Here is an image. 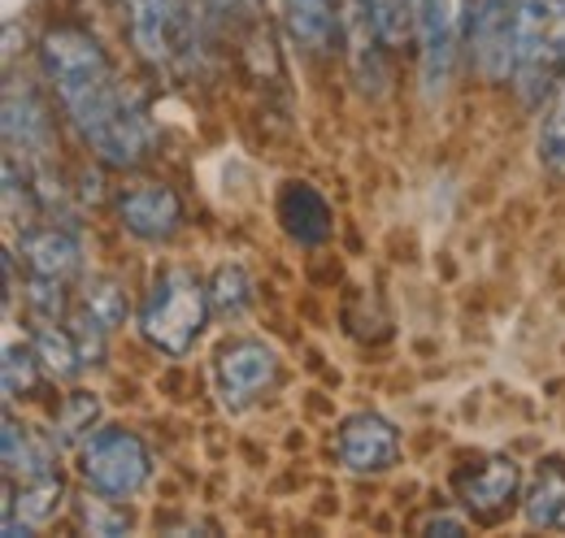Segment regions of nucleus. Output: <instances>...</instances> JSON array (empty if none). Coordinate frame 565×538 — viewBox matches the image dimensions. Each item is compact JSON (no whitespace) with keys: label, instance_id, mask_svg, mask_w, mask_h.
I'll return each mask as SVG.
<instances>
[{"label":"nucleus","instance_id":"f257e3e1","mask_svg":"<svg viewBox=\"0 0 565 538\" xmlns=\"http://www.w3.org/2000/svg\"><path fill=\"white\" fill-rule=\"evenodd\" d=\"M40 66L66 118L109 170H140L157 152V127L136 87L122 83L100 40L83 26H53L40 40Z\"/></svg>","mask_w":565,"mask_h":538},{"label":"nucleus","instance_id":"f03ea898","mask_svg":"<svg viewBox=\"0 0 565 538\" xmlns=\"http://www.w3.org/2000/svg\"><path fill=\"white\" fill-rule=\"evenodd\" d=\"M210 287L196 278V269L170 266L161 269L140 304L143 338L166 356H188L210 322Z\"/></svg>","mask_w":565,"mask_h":538},{"label":"nucleus","instance_id":"7ed1b4c3","mask_svg":"<svg viewBox=\"0 0 565 538\" xmlns=\"http://www.w3.org/2000/svg\"><path fill=\"white\" fill-rule=\"evenodd\" d=\"M565 74V0H522L518 4V62L513 92L526 109L553 96Z\"/></svg>","mask_w":565,"mask_h":538},{"label":"nucleus","instance_id":"20e7f679","mask_svg":"<svg viewBox=\"0 0 565 538\" xmlns=\"http://www.w3.org/2000/svg\"><path fill=\"white\" fill-rule=\"evenodd\" d=\"M127 40L152 69H183L196 49V22L188 0H118Z\"/></svg>","mask_w":565,"mask_h":538},{"label":"nucleus","instance_id":"39448f33","mask_svg":"<svg viewBox=\"0 0 565 538\" xmlns=\"http://www.w3.org/2000/svg\"><path fill=\"white\" fill-rule=\"evenodd\" d=\"M78 473H83V482L92 491L114 495V499H131L152 477V456H148V448H143V439L136 430L105 426V430L83 439Z\"/></svg>","mask_w":565,"mask_h":538},{"label":"nucleus","instance_id":"423d86ee","mask_svg":"<svg viewBox=\"0 0 565 538\" xmlns=\"http://www.w3.org/2000/svg\"><path fill=\"white\" fill-rule=\"evenodd\" d=\"M466 13L470 0H414V40L423 53L426 100L444 96L466 44Z\"/></svg>","mask_w":565,"mask_h":538},{"label":"nucleus","instance_id":"0eeeda50","mask_svg":"<svg viewBox=\"0 0 565 538\" xmlns=\"http://www.w3.org/2000/svg\"><path fill=\"white\" fill-rule=\"evenodd\" d=\"M518 4L522 0H470L466 49H470V66L479 69V78H488V83H513Z\"/></svg>","mask_w":565,"mask_h":538},{"label":"nucleus","instance_id":"6e6552de","mask_svg":"<svg viewBox=\"0 0 565 538\" xmlns=\"http://www.w3.org/2000/svg\"><path fill=\"white\" fill-rule=\"evenodd\" d=\"M213 374H217V396L231 412H244L253 400H262L275 378H279V352L262 338H231L217 361H213Z\"/></svg>","mask_w":565,"mask_h":538},{"label":"nucleus","instance_id":"1a4fd4ad","mask_svg":"<svg viewBox=\"0 0 565 538\" xmlns=\"http://www.w3.org/2000/svg\"><path fill=\"white\" fill-rule=\"evenodd\" d=\"M518 486H522V470L509 456H488V461H475V465L452 470V495L479 521L504 517L518 504Z\"/></svg>","mask_w":565,"mask_h":538},{"label":"nucleus","instance_id":"9d476101","mask_svg":"<svg viewBox=\"0 0 565 538\" xmlns=\"http://www.w3.org/2000/svg\"><path fill=\"white\" fill-rule=\"evenodd\" d=\"M335 452H340V465L356 477L387 473L401 461V434L379 412H353L335 434Z\"/></svg>","mask_w":565,"mask_h":538},{"label":"nucleus","instance_id":"9b49d317","mask_svg":"<svg viewBox=\"0 0 565 538\" xmlns=\"http://www.w3.org/2000/svg\"><path fill=\"white\" fill-rule=\"evenodd\" d=\"M118 222L143 244H166L183 226V201L170 183H136L118 192Z\"/></svg>","mask_w":565,"mask_h":538},{"label":"nucleus","instance_id":"f8f14e48","mask_svg":"<svg viewBox=\"0 0 565 538\" xmlns=\"http://www.w3.org/2000/svg\"><path fill=\"white\" fill-rule=\"evenodd\" d=\"M4 143L26 157H49L53 152V118H49V105L44 96L35 92V83L9 74L4 83Z\"/></svg>","mask_w":565,"mask_h":538},{"label":"nucleus","instance_id":"ddd939ff","mask_svg":"<svg viewBox=\"0 0 565 538\" xmlns=\"http://www.w3.org/2000/svg\"><path fill=\"white\" fill-rule=\"evenodd\" d=\"M279 222L300 248H318V244H327L331 230H335V213H331L327 196H322L313 183H300V179L282 183Z\"/></svg>","mask_w":565,"mask_h":538},{"label":"nucleus","instance_id":"4468645a","mask_svg":"<svg viewBox=\"0 0 565 538\" xmlns=\"http://www.w3.org/2000/svg\"><path fill=\"white\" fill-rule=\"evenodd\" d=\"M282 26L291 44L309 57H331L340 49V0H282Z\"/></svg>","mask_w":565,"mask_h":538},{"label":"nucleus","instance_id":"2eb2a0df","mask_svg":"<svg viewBox=\"0 0 565 538\" xmlns=\"http://www.w3.org/2000/svg\"><path fill=\"white\" fill-rule=\"evenodd\" d=\"M18 252H22V261L35 278L71 282L74 273L83 269V244L66 226H31V230H22Z\"/></svg>","mask_w":565,"mask_h":538},{"label":"nucleus","instance_id":"dca6fc26","mask_svg":"<svg viewBox=\"0 0 565 538\" xmlns=\"http://www.w3.org/2000/svg\"><path fill=\"white\" fill-rule=\"evenodd\" d=\"M53 456H57V439L44 443L26 426H18L13 412H4V477H13V482L40 477L53 470Z\"/></svg>","mask_w":565,"mask_h":538},{"label":"nucleus","instance_id":"f3484780","mask_svg":"<svg viewBox=\"0 0 565 538\" xmlns=\"http://www.w3.org/2000/svg\"><path fill=\"white\" fill-rule=\"evenodd\" d=\"M526 521L535 530H565V461H544L526 491Z\"/></svg>","mask_w":565,"mask_h":538},{"label":"nucleus","instance_id":"a211bd4d","mask_svg":"<svg viewBox=\"0 0 565 538\" xmlns=\"http://www.w3.org/2000/svg\"><path fill=\"white\" fill-rule=\"evenodd\" d=\"M31 347H35V356H40L44 374H53V378H62V383L78 378L83 365H87L83 343L74 338V331H62L57 322H40L35 335H31Z\"/></svg>","mask_w":565,"mask_h":538},{"label":"nucleus","instance_id":"6ab92c4d","mask_svg":"<svg viewBox=\"0 0 565 538\" xmlns=\"http://www.w3.org/2000/svg\"><path fill=\"white\" fill-rule=\"evenodd\" d=\"M131 304H127V291L114 282V278H92L83 287V304H78V318H87L96 331L114 335L122 322H127Z\"/></svg>","mask_w":565,"mask_h":538},{"label":"nucleus","instance_id":"aec40b11","mask_svg":"<svg viewBox=\"0 0 565 538\" xmlns=\"http://www.w3.org/2000/svg\"><path fill=\"white\" fill-rule=\"evenodd\" d=\"M74 517H78V526H83L87 535L118 538V535H127V530H131V513H127L114 495H100V491L83 495V499L74 504Z\"/></svg>","mask_w":565,"mask_h":538},{"label":"nucleus","instance_id":"412c9836","mask_svg":"<svg viewBox=\"0 0 565 538\" xmlns=\"http://www.w3.org/2000/svg\"><path fill=\"white\" fill-rule=\"evenodd\" d=\"M96 417H100V400H96L92 391H71V396L62 400V408H57V421H53L57 448H71L78 439H87L92 426H96Z\"/></svg>","mask_w":565,"mask_h":538},{"label":"nucleus","instance_id":"4be33fe9","mask_svg":"<svg viewBox=\"0 0 565 538\" xmlns=\"http://www.w3.org/2000/svg\"><path fill=\"white\" fill-rule=\"evenodd\" d=\"M540 161L565 179V74L557 78L548 109H544V127H540Z\"/></svg>","mask_w":565,"mask_h":538},{"label":"nucleus","instance_id":"5701e85b","mask_svg":"<svg viewBox=\"0 0 565 538\" xmlns=\"http://www.w3.org/2000/svg\"><path fill=\"white\" fill-rule=\"evenodd\" d=\"M248 300H253V282H248V269L244 266H222L213 273L210 282V304L217 318H239L244 309H248Z\"/></svg>","mask_w":565,"mask_h":538},{"label":"nucleus","instance_id":"b1692460","mask_svg":"<svg viewBox=\"0 0 565 538\" xmlns=\"http://www.w3.org/2000/svg\"><path fill=\"white\" fill-rule=\"evenodd\" d=\"M0 369H4V396L18 400V396H31L40 387V369L44 365H40V356H35L31 343H9Z\"/></svg>","mask_w":565,"mask_h":538},{"label":"nucleus","instance_id":"393cba45","mask_svg":"<svg viewBox=\"0 0 565 538\" xmlns=\"http://www.w3.org/2000/svg\"><path fill=\"white\" fill-rule=\"evenodd\" d=\"M370 18L387 49H401L414 35V0H370Z\"/></svg>","mask_w":565,"mask_h":538},{"label":"nucleus","instance_id":"a878e982","mask_svg":"<svg viewBox=\"0 0 565 538\" xmlns=\"http://www.w3.org/2000/svg\"><path fill=\"white\" fill-rule=\"evenodd\" d=\"M26 304L40 322H57L66 313V282L57 278H35L31 273V287H26Z\"/></svg>","mask_w":565,"mask_h":538},{"label":"nucleus","instance_id":"bb28decb","mask_svg":"<svg viewBox=\"0 0 565 538\" xmlns=\"http://www.w3.org/2000/svg\"><path fill=\"white\" fill-rule=\"evenodd\" d=\"M414 530H418V535H448V538H457V535H466V521H461V517H448V513H430V517H423Z\"/></svg>","mask_w":565,"mask_h":538},{"label":"nucleus","instance_id":"cd10ccee","mask_svg":"<svg viewBox=\"0 0 565 538\" xmlns=\"http://www.w3.org/2000/svg\"><path fill=\"white\" fill-rule=\"evenodd\" d=\"M210 4L213 13H244V9H257V0H201Z\"/></svg>","mask_w":565,"mask_h":538}]
</instances>
